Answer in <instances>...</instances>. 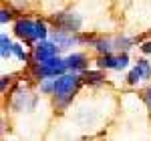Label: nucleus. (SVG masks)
I'll use <instances>...</instances> for the list:
<instances>
[{
  "label": "nucleus",
  "instance_id": "f257e3e1",
  "mask_svg": "<svg viewBox=\"0 0 151 141\" xmlns=\"http://www.w3.org/2000/svg\"><path fill=\"white\" fill-rule=\"evenodd\" d=\"M83 83V77L81 75H77V73H73L70 70V75H58L57 79H55V101H57V105L60 107H67L73 101V97L77 93V89L81 87Z\"/></svg>",
  "mask_w": 151,
  "mask_h": 141
},
{
  "label": "nucleus",
  "instance_id": "f03ea898",
  "mask_svg": "<svg viewBox=\"0 0 151 141\" xmlns=\"http://www.w3.org/2000/svg\"><path fill=\"white\" fill-rule=\"evenodd\" d=\"M67 69V63L65 59H58L57 55L55 57H50L47 60H40V63H36L32 60V65H30V73L35 75V79H48V77H52V79H57L58 75H63Z\"/></svg>",
  "mask_w": 151,
  "mask_h": 141
},
{
  "label": "nucleus",
  "instance_id": "7ed1b4c3",
  "mask_svg": "<svg viewBox=\"0 0 151 141\" xmlns=\"http://www.w3.org/2000/svg\"><path fill=\"white\" fill-rule=\"evenodd\" d=\"M50 22L58 30H70V32H79L83 26V18L75 12H55L50 16Z\"/></svg>",
  "mask_w": 151,
  "mask_h": 141
},
{
  "label": "nucleus",
  "instance_id": "20e7f679",
  "mask_svg": "<svg viewBox=\"0 0 151 141\" xmlns=\"http://www.w3.org/2000/svg\"><path fill=\"white\" fill-rule=\"evenodd\" d=\"M50 40H52L57 47H60L63 50H67V48L75 47V45H81V42H85L83 35H79V32H70V30H58V28H55V30H52Z\"/></svg>",
  "mask_w": 151,
  "mask_h": 141
},
{
  "label": "nucleus",
  "instance_id": "39448f33",
  "mask_svg": "<svg viewBox=\"0 0 151 141\" xmlns=\"http://www.w3.org/2000/svg\"><path fill=\"white\" fill-rule=\"evenodd\" d=\"M58 50H60V47H57L52 40L47 42V40L42 38V40H38L35 47H32V60H36V63L47 60V59H50V57L58 55Z\"/></svg>",
  "mask_w": 151,
  "mask_h": 141
},
{
  "label": "nucleus",
  "instance_id": "423d86ee",
  "mask_svg": "<svg viewBox=\"0 0 151 141\" xmlns=\"http://www.w3.org/2000/svg\"><path fill=\"white\" fill-rule=\"evenodd\" d=\"M14 32L24 40H36V20H28V18L16 20Z\"/></svg>",
  "mask_w": 151,
  "mask_h": 141
},
{
  "label": "nucleus",
  "instance_id": "0eeeda50",
  "mask_svg": "<svg viewBox=\"0 0 151 141\" xmlns=\"http://www.w3.org/2000/svg\"><path fill=\"white\" fill-rule=\"evenodd\" d=\"M65 63H67V69L73 70V73H83V70L87 69V57L83 53H73V55H69L65 59Z\"/></svg>",
  "mask_w": 151,
  "mask_h": 141
},
{
  "label": "nucleus",
  "instance_id": "6e6552de",
  "mask_svg": "<svg viewBox=\"0 0 151 141\" xmlns=\"http://www.w3.org/2000/svg\"><path fill=\"white\" fill-rule=\"evenodd\" d=\"M93 48L99 55H105V53H113L115 50V45H113V38L111 36H101V38H95L93 40Z\"/></svg>",
  "mask_w": 151,
  "mask_h": 141
},
{
  "label": "nucleus",
  "instance_id": "1a4fd4ad",
  "mask_svg": "<svg viewBox=\"0 0 151 141\" xmlns=\"http://www.w3.org/2000/svg\"><path fill=\"white\" fill-rule=\"evenodd\" d=\"M117 65V57L113 53H105V55H99V59H97V69L101 70H107V69H115Z\"/></svg>",
  "mask_w": 151,
  "mask_h": 141
},
{
  "label": "nucleus",
  "instance_id": "9d476101",
  "mask_svg": "<svg viewBox=\"0 0 151 141\" xmlns=\"http://www.w3.org/2000/svg\"><path fill=\"white\" fill-rule=\"evenodd\" d=\"M83 83H89V85H101V83L105 81V77H103V73H101V69H97V70H83Z\"/></svg>",
  "mask_w": 151,
  "mask_h": 141
},
{
  "label": "nucleus",
  "instance_id": "9b49d317",
  "mask_svg": "<svg viewBox=\"0 0 151 141\" xmlns=\"http://www.w3.org/2000/svg\"><path fill=\"white\" fill-rule=\"evenodd\" d=\"M113 45H115V50H119V53H127L129 48L135 45V38H127V36H115V38H113Z\"/></svg>",
  "mask_w": 151,
  "mask_h": 141
},
{
  "label": "nucleus",
  "instance_id": "f8f14e48",
  "mask_svg": "<svg viewBox=\"0 0 151 141\" xmlns=\"http://www.w3.org/2000/svg\"><path fill=\"white\" fill-rule=\"evenodd\" d=\"M0 42H2V47H0V55H2V59H8L10 53H12V47H14L12 40L6 35H2V36H0Z\"/></svg>",
  "mask_w": 151,
  "mask_h": 141
},
{
  "label": "nucleus",
  "instance_id": "ddd939ff",
  "mask_svg": "<svg viewBox=\"0 0 151 141\" xmlns=\"http://www.w3.org/2000/svg\"><path fill=\"white\" fill-rule=\"evenodd\" d=\"M137 67H139V70H141V77L147 81V79H151V65L147 63L145 59H139L137 60Z\"/></svg>",
  "mask_w": 151,
  "mask_h": 141
},
{
  "label": "nucleus",
  "instance_id": "4468645a",
  "mask_svg": "<svg viewBox=\"0 0 151 141\" xmlns=\"http://www.w3.org/2000/svg\"><path fill=\"white\" fill-rule=\"evenodd\" d=\"M141 79H143V77H141V70H139V67L135 65V67L131 69V73L127 75V83H129V85H137Z\"/></svg>",
  "mask_w": 151,
  "mask_h": 141
},
{
  "label": "nucleus",
  "instance_id": "2eb2a0df",
  "mask_svg": "<svg viewBox=\"0 0 151 141\" xmlns=\"http://www.w3.org/2000/svg\"><path fill=\"white\" fill-rule=\"evenodd\" d=\"M47 35H48L47 22H45V20H36V40H42V38H47Z\"/></svg>",
  "mask_w": 151,
  "mask_h": 141
},
{
  "label": "nucleus",
  "instance_id": "dca6fc26",
  "mask_svg": "<svg viewBox=\"0 0 151 141\" xmlns=\"http://www.w3.org/2000/svg\"><path fill=\"white\" fill-rule=\"evenodd\" d=\"M40 91L42 93H55V79L52 77H48V79H42L40 81Z\"/></svg>",
  "mask_w": 151,
  "mask_h": 141
},
{
  "label": "nucleus",
  "instance_id": "f3484780",
  "mask_svg": "<svg viewBox=\"0 0 151 141\" xmlns=\"http://www.w3.org/2000/svg\"><path fill=\"white\" fill-rule=\"evenodd\" d=\"M127 67H129V57H127V53H121V55L117 57L115 70H125Z\"/></svg>",
  "mask_w": 151,
  "mask_h": 141
},
{
  "label": "nucleus",
  "instance_id": "a211bd4d",
  "mask_svg": "<svg viewBox=\"0 0 151 141\" xmlns=\"http://www.w3.org/2000/svg\"><path fill=\"white\" fill-rule=\"evenodd\" d=\"M12 53H14V55H16L20 60H26V59H28V55L24 53V48L20 47V45H14V47H12Z\"/></svg>",
  "mask_w": 151,
  "mask_h": 141
},
{
  "label": "nucleus",
  "instance_id": "6ab92c4d",
  "mask_svg": "<svg viewBox=\"0 0 151 141\" xmlns=\"http://www.w3.org/2000/svg\"><path fill=\"white\" fill-rule=\"evenodd\" d=\"M12 18V10H6V8H2V12H0V22L6 24L8 20Z\"/></svg>",
  "mask_w": 151,
  "mask_h": 141
},
{
  "label": "nucleus",
  "instance_id": "aec40b11",
  "mask_svg": "<svg viewBox=\"0 0 151 141\" xmlns=\"http://www.w3.org/2000/svg\"><path fill=\"white\" fill-rule=\"evenodd\" d=\"M143 101H145V105H147V109L151 111V87H147V89L143 91Z\"/></svg>",
  "mask_w": 151,
  "mask_h": 141
},
{
  "label": "nucleus",
  "instance_id": "412c9836",
  "mask_svg": "<svg viewBox=\"0 0 151 141\" xmlns=\"http://www.w3.org/2000/svg\"><path fill=\"white\" fill-rule=\"evenodd\" d=\"M139 50L143 53V55H151V40H145V42L139 47Z\"/></svg>",
  "mask_w": 151,
  "mask_h": 141
},
{
  "label": "nucleus",
  "instance_id": "4be33fe9",
  "mask_svg": "<svg viewBox=\"0 0 151 141\" xmlns=\"http://www.w3.org/2000/svg\"><path fill=\"white\" fill-rule=\"evenodd\" d=\"M8 83H10V77L4 75V77H2V91H6V85H8Z\"/></svg>",
  "mask_w": 151,
  "mask_h": 141
}]
</instances>
